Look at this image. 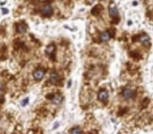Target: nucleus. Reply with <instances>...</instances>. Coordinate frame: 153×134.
Returning a JSON list of instances; mask_svg holds the SVG:
<instances>
[{"mask_svg": "<svg viewBox=\"0 0 153 134\" xmlns=\"http://www.w3.org/2000/svg\"><path fill=\"white\" fill-rule=\"evenodd\" d=\"M51 13H52V8H51V5L49 3H45V4L42 5V8H41V14L43 16L48 17V16L51 15Z\"/></svg>", "mask_w": 153, "mask_h": 134, "instance_id": "1", "label": "nucleus"}, {"mask_svg": "<svg viewBox=\"0 0 153 134\" xmlns=\"http://www.w3.org/2000/svg\"><path fill=\"white\" fill-rule=\"evenodd\" d=\"M44 70L43 69H41V68H38V69H36L34 72H33V77H34V79L36 80V81H40V80H42L43 79V77H44Z\"/></svg>", "mask_w": 153, "mask_h": 134, "instance_id": "2", "label": "nucleus"}, {"mask_svg": "<svg viewBox=\"0 0 153 134\" xmlns=\"http://www.w3.org/2000/svg\"><path fill=\"white\" fill-rule=\"evenodd\" d=\"M98 98H99L100 101L106 102V101L108 100V92H107L106 90H101V91L99 92V94H98Z\"/></svg>", "mask_w": 153, "mask_h": 134, "instance_id": "3", "label": "nucleus"}, {"mask_svg": "<svg viewBox=\"0 0 153 134\" xmlns=\"http://www.w3.org/2000/svg\"><path fill=\"white\" fill-rule=\"evenodd\" d=\"M109 14L111 16H113V17H117L119 16V11H117V9H116L114 3H111V5L109 7Z\"/></svg>", "mask_w": 153, "mask_h": 134, "instance_id": "4", "label": "nucleus"}, {"mask_svg": "<svg viewBox=\"0 0 153 134\" xmlns=\"http://www.w3.org/2000/svg\"><path fill=\"white\" fill-rule=\"evenodd\" d=\"M122 93H123V96H124L125 99H131V98H133V95H134V92H133L131 89H129V88L124 89Z\"/></svg>", "mask_w": 153, "mask_h": 134, "instance_id": "5", "label": "nucleus"}, {"mask_svg": "<svg viewBox=\"0 0 153 134\" xmlns=\"http://www.w3.org/2000/svg\"><path fill=\"white\" fill-rule=\"evenodd\" d=\"M49 79H50V82H51L52 84H56V85H57V84L59 83V81H60V78H59L58 74L55 72V71L50 74V78H49Z\"/></svg>", "mask_w": 153, "mask_h": 134, "instance_id": "6", "label": "nucleus"}, {"mask_svg": "<svg viewBox=\"0 0 153 134\" xmlns=\"http://www.w3.org/2000/svg\"><path fill=\"white\" fill-rule=\"evenodd\" d=\"M139 41L144 44V45H148L149 44V42H150V39H149V37H148V35H146V34H143L140 37H139Z\"/></svg>", "mask_w": 153, "mask_h": 134, "instance_id": "7", "label": "nucleus"}, {"mask_svg": "<svg viewBox=\"0 0 153 134\" xmlns=\"http://www.w3.org/2000/svg\"><path fill=\"white\" fill-rule=\"evenodd\" d=\"M62 100H63V98H62L60 94H55V95L52 96V102H54L55 104H57V105H59V104L62 102Z\"/></svg>", "mask_w": 153, "mask_h": 134, "instance_id": "8", "label": "nucleus"}, {"mask_svg": "<svg viewBox=\"0 0 153 134\" xmlns=\"http://www.w3.org/2000/svg\"><path fill=\"white\" fill-rule=\"evenodd\" d=\"M109 38H110V35H109V33H107V32H104V33L101 35V40L104 41V42L108 41Z\"/></svg>", "mask_w": 153, "mask_h": 134, "instance_id": "9", "label": "nucleus"}, {"mask_svg": "<svg viewBox=\"0 0 153 134\" xmlns=\"http://www.w3.org/2000/svg\"><path fill=\"white\" fill-rule=\"evenodd\" d=\"M26 25H24V24H19L18 25V32L19 33H21V34H23V33H25L26 32Z\"/></svg>", "mask_w": 153, "mask_h": 134, "instance_id": "10", "label": "nucleus"}, {"mask_svg": "<svg viewBox=\"0 0 153 134\" xmlns=\"http://www.w3.org/2000/svg\"><path fill=\"white\" fill-rule=\"evenodd\" d=\"M70 134H82V130L80 128H73L70 130Z\"/></svg>", "mask_w": 153, "mask_h": 134, "instance_id": "11", "label": "nucleus"}, {"mask_svg": "<svg viewBox=\"0 0 153 134\" xmlns=\"http://www.w3.org/2000/svg\"><path fill=\"white\" fill-rule=\"evenodd\" d=\"M54 51H55V45H49V46L46 48V52H47L48 54L54 53Z\"/></svg>", "mask_w": 153, "mask_h": 134, "instance_id": "12", "label": "nucleus"}, {"mask_svg": "<svg viewBox=\"0 0 153 134\" xmlns=\"http://www.w3.org/2000/svg\"><path fill=\"white\" fill-rule=\"evenodd\" d=\"M27 103H28V99L26 98V99H24V100H23V102L21 103V105H22V106H25V104H27Z\"/></svg>", "mask_w": 153, "mask_h": 134, "instance_id": "13", "label": "nucleus"}, {"mask_svg": "<svg viewBox=\"0 0 153 134\" xmlns=\"http://www.w3.org/2000/svg\"><path fill=\"white\" fill-rule=\"evenodd\" d=\"M70 86H71V81H69L68 84H67V87H70Z\"/></svg>", "mask_w": 153, "mask_h": 134, "instance_id": "14", "label": "nucleus"}, {"mask_svg": "<svg viewBox=\"0 0 153 134\" xmlns=\"http://www.w3.org/2000/svg\"><path fill=\"white\" fill-rule=\"evenodd\" d=\"M1 90H2V84H0V92H1Z\"/></svg>", "mask_w": 153, "mask_h": 134, "instance_id": "15", "label": "nucleus"}]
</instances>
